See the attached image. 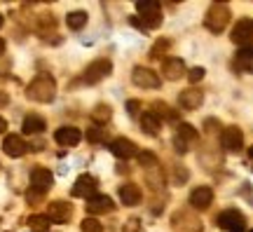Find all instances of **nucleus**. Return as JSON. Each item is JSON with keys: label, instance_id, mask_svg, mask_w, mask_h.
<instances>
[{"label": "nucleus", "instance_id": "obj_1", "mask_svg": "<svg viewBox=\"0 0 253 232\" xmlns=\"http://www.w3.org/2000/svg\"><path fill=\"white\" fill-rule=\"evenodd\" d=\"M26 96L38 103H49L56 96V82L52 75H38L36 80L26 87Z\"/></svg>", "mask_w": 253, "mask_h": 232}, {"label": "nucleus", "instance_id": "obj_2", "mask_svg": "<svg viewBox=\"0 0 253 232\" xmlns=\"http://www.w3.org/2000/svg\"><path fill=\"white\" fill-rule=\"evenodd\" d=\"M227 21H230V7H227L225 2H213L207 12V19H204V24L211 33H220V31H225Z\"/></svg>", "mask_w": 253, "mask_h": 232}, {"label": "nucleus", "instance_id": "obj_3", "mask_svg": "<svg viewBox=\"0 0 253 232\" xmlns=\"http://www.w3.org/2000/svg\"><path fill=\"white\" fill-rule=\"evenodd\" d=\"M110 71H113L110 59H96V61H91L89 66H87V71H84V75H82V80L87 82V85H96V82H101L103 78H108Z\"/></svg>", "mask_w": 253, "mask_h": 232}, {"label": "nucleus", "instance_id": "obj_4", "mask_svg": "<svg viewBox=\"0 0 253 232\" xmlns=\"http://www.w3.org/2000/svg\"><path fill=\"white\" fill-rule=\"evenodd\" d=\"M218 225H220V230L225 232H244L246 221L237 209H227V211H223L218 216Z\"/></svg>", "mask_w": 253, "mask_h": 232}, {"label": "nucleus", "instance_id": "obj_5", "mask_svg": "<svg viewBox=\"0 0 253 232\" xmlns=\"http://www.w3.org/2000/svg\"><path fill=\"white\" fill-rule=\"evenodd\" d=\"M52 183H54V176H52L49 169L36 167V169L31 171V190H33L36 195H45L47 190L52 187Z\"/></svg>", "mask_w": 253, "mask_h": 232}, {"label": "nucleus", "instance_id": "obj_6", "mask_svg": "<svg viewBox=\"0 0 253 232\" xmlns=\"http://www.w3.org/2000/svg\"><path fill=\"white\" fill-rule=\"evenodd\" d=\"M131 80H134L136 87H143V90H157V87L162 85L160 75H157L155 71H150V68H143V66L134 68V73H131Z\"/></svg>", "mask_w": 253, "mask_h": 232}, {"label": "nucleus", "instance_id": "obj_7", "mask_svg": "<svg viewBox=\"0 0 253 232\" xmlns=\"http://www.w3.org/2000/svg\"><path fill=\"white\" fill-rule=\"evenodd\" d=\"M220 145H223L227 152H239L242 145H244L242 129H239V127H225L223 134H220Z\"/></svg>", "mask_w": 253, "mask_h": 232}, {"label": "nucleus", "instance_id": "obj_8", "mask_svg": "<svg viewBox=\"0 0 253 232\" xmlns=\"http://www.w3.org/2000/svg\"><path fill=\"white\" fill-rule=\"evenodd\" d=\"M96 187H99V183H96V179L94 176H89V174H82L80 179L75 181V186H73V197H84V199H89V197L96 195Z\"/></svg>", "mask_w": 253, "mask_h": 232}, {"label": "nucleus", "instance_id": "obj_9", "mask_svg": "<svg viewBox=\"0 0 253 232\" xmlns=\"http://www.w3.org/2000/svg\"><path fill=\"white\" fill-rule=\"evenodd\" d=\"M110 152H113L115 157H120V160H131V157L138 155V148H136L134 141L120 136V139H115V141L110 143Z\"/></svg>", "mask_w": 253, "mask_h": 232}, {"label": "nucleus", "instance_id": "obj_10", "mask_svg": "<svg viewBox=\"0 0 253 232\" xmlns=\"http://www.w3.org/2000/svg\"><path fill=\"white\" fill-rule=\"evenodd\" d=\"M211 202H213V190L209 186H199L190 192V204H192V209H197V211L209 209Z\"/></svg>", "mask_w": 253, "mask_h": 232}, {"label": "nucleus", "instance_id": "obj_11", "mask_svg": "<svg viewBox=\"0 0 253 232\" xmlns=\"http://www.w3.org/2000/svg\"><path fill=\"white\" fill-rule=\"evenodd\" d=\"M253 40V21L251 19H242V21H237V26L232 28V43L237 45H251Z\"/></svg>", "mask_w": 253, "mask_h": 232}, {"label": "nucleus", "instance_id": "obj_12", "mask_svg": "<svg viewBox=\"0 0 253 232\" xmlns=\"http://www.w3.org/2000/svg\"><path fill=\"white\" fill-rule=\"evenodd\" d=\"M71 204L68 202H61V199H56V202H49L47 204V218L49 221H54V223H66L68 218H71Z\"/></svg>", "mask_w": 253, "mask_h": 232}, {"label": "nucleus", "instance_id": "obj_13", "mask_svg": "<svg viewBox=\"0 0 253 232\" xmlns=\"http://www.w3.org/2000/svg\"><path fill=\"white\" fill-rule=\"evenodd\" d=\"M113 209H115V204H113V199H110L108 195H94L87 199V211H89L91 216L110 214Z\"/></svg>", "mask_w": 253, "mask_h": 232}, {"label": "nucleus", "instance_id": "obj_14", "mask_svg": "<svg viewBox=\"0 0 253 232\" xmlns=\"http://www.w3.org/2000/svg\"><path fill=\"white\" fill-rule=\"evenodd\" d=\"M202 101H204V94L199 90H195V87L183 90L181 94H178V106H181L183 110H195V108L202 106Z\"/></svg>", "mask_w": 253, "mask_h": 232}, {"label": "nucleus", "instance_id": "obj_15", "mask_svg": "<svg viewBox=\"0 0 253 232\" xmlns=\"http://www.w3.org/2000/svg\"><path fill=\"white\" fill-rule=\"evenodd\" d=\"M26 141L21 139L19 134H9L5 136V141H2V150H5V155H9V157H21L24 152H26Z\"/></svg>", "mask_w": 253, "mask_h": 232}, {"label": "nucleus", "instance_id": "obj_16", "mask_svg": "<svg viewBox=\"0 0 253 232\" xmlns=\"http://www.w3.org/2000/svg\"><path fill=\"white\" fill-rule=\"evenodd\" d=\"M82 139L80 129H75V127H59L54 134V141L59 145H78Z\"/></svg>", "mask_w": 253, "mask_h": 232}, {"label": "nucleus", "instance_id": "obj_17", "mask_svg": "<svg viewBox=\"0 0 253 232\" xmlns=\"http://www.w3.org/2000/svg\"><path fill=\"white\" fill-rule=\"evenodd\" d=\"M120 199H122L125 206H136L141 202V187L136 186V183H125V186H120Z\"/></svg>", "mask_w": 253, "mask_h": 232}, {"label": "nucleus", "instance_id": "obj_18", "mask_svg": "<svg viewBox=\"0 0 253 232\" xmlns=\"http://www.w3.org/2000/svg\"><path fill=\"white\" fill-rule=\"evenodd\" d=\"M162 73L167 80H181V75H185V63H183V59H167L162 66Z\"/></svg>", "mask_w": 253, "mask_h": 232}, {"label": "nucleus", "instance_id": "obj_19", "mask_svg": "<svg viewBox=\"0 0 253 232\" xmlns=\"http://www.w3.org/2000/svg\"><path fill=\"white\" fill-rule=\"evenodd\" d=\"M160 127H162V122H160V117H157L155 110H145L143 115H141V129L148 136H155L160 132Z\"/></svg>", "mask_w": 253, "mask_h": 232}, {"label": "nucleus", "instance_id": "obj_20", "mask_svg": "<svg viewBox=\"0 0 253 232\" xmlns=\"http://www.w3.org/2000/svg\"><path fill=\"white\" fill-rule=\"evenodd\" d=\"M21 129H24V134H40V132H45V120L40 115H26Z\"/></svg>", "mask_w": 253, "mask_h": 232}, {"label": "nucleus", "instance_id": "obj_21", "mask_svg": "<svg viewBox=\"0 0 253 232\" xmlns=\"http://www.w3.org/2000/svg\"><path fill=\"white\" fill-rule=\"evenodd\" d=\"M136 9L143 17H155V14H160V2L157 0H141V2H136Z\"/></svg>", "mask_w": 253, "mask_h": 232}, {"label": "nucleus", "instance_id": "obj_22", "mask_svg": "<svg viewBox=\"0 0 253 232\" xmlns=\"http://www.w3.org/2000/svg\"><path fill=\"white\" fill-rule=\"evenodd\" d=\"M28 228L33 232H47L49 230V218H47V216H40V214H33L28 218Z\"/></svg>", "mask_w": 253, "mask_h": 232}, {"label": "nucleus", "instance_id": "obj_23", "mask_svg": "<svg viewBox=\"0 0 253 232\" xmlns=\"http://www.w3.org/2000/svg\"><path fill=\"white\" fill-rule=\"evenodd\" d=\"M66 24H68V28H73V31H80V28L87 24V12H71V14L66 17Z\"/></svg>", "mask_w": 253, "mask_h": 232}, {"label": "nucleus", "instance_id": "obj_24", "mask_svg": "<svg viewBox=\"0 0 253 232\" xmlns=\"http://www.w3.org/2000/svg\"><path fill=\"white\" fill-rule=\"evenodd\" d=\"M110 115H113V113H110V106H103V103H99V106L91 110V120L99 122V125H106L110 120Z\"/></svg>", "mask_w": 253, "mask_h": 232}, {"label": "nucleus", "instance_id": "obj_25", "mask_svg": "<svg viewBox=\"0 0 253 232\" xmlns=\"http://www.w3.org/2000/svg\"><path fill=\"white\" fill-rule=\"evenodd\" d=\"M138 162H141V167H145V169L160 167V162H157V157H155L153 152H138Z\"/></svg>", "mask_w": 253, "mask_h": 232}, {"label": "nucleus", "instance_id": "obj_26", "mask_svg": "<svg viewBox=\"0 0 253 232\" xmlns=\"http://www.w3.org/2000/svg\"><path fill=\"white\" fill-rule=\"evenodd\" d=\"M82 232H103V225L96 218H84L82 221Z\"/></svg>", "mask_w": 253, "mask_h": 232}, {"label": "nucleus", "instance_id": "obj_27", "mask_svg": "<svg viewBox=\"0 0 253 232\" xmlns=\"http://www.w3.org/2000/svg\"><path fill=\"white\" fill-rule=\"evenodd\" d=\"M195 136H197V132H195V127L192 125H185V122H183V125H178V139H195Z\"/></svg>", "mask_w": 253, "mask_h": 232}, {"label": "nucleus", "instance_id": "obj_28", "mask_svg": "<svg viewBox=\"0 0 253 232\" xmlns=\"http://www.w3.org/2000/svg\"><path fill=\"white\" fill-rule=\"evenodd\" d=\"M202 78H204V68H199V66H197V68H190V71H188V80L192 82V85H197Z\"/></svg>", "mask_w": 253, "mask_h": 232}, {"label": "nucleus", "instance_id": "obj_29", "mask_svg": "<svg viewBox=\"0 0 253 232\" xmlns=\"http://www.w3.org/2000/svg\"><path fill=\"white\" fill-rule=\"evenodd\" d=\"M125 232H143V228H141V223L136 218H131V221L125 223Z\"/></svg>", "mask_w": 253, "mask_h": 232}, {"label": "nucleus", "instance_id": "obj_30", "mask_svg": "<svg viewBox=\"0 0 253 232\" xmlns=\"http://www.w3.org/2000/svg\"><path fill=\"white\" fill-rule=\"evenodd\" d=\"M87 139H89V141H101V139H103V132H101V129H89V132H87Z\"/></svg>", "mask_w": 253, "mask_h": 232}, {"label": "nucleus", "instance_id": "obj_31", "mask_svg": "<svg viewBox=\"0 0 253 232\" xmlns=\"http://www.w3.org/2000/svg\"><path fill=\"white\" fill-rule=\"evenodd\" d=\"M126 108H129V113H131V115H136V113H138V101H129Z\"/></svg>", "mask_w": 253, "mask_h": 232}, {"label": "nucleus", "instance_id": "obj_32", "mask_svg": "<svg viewBox=\"0 0 253 232\" xmlns=\"http://www.w3.org/2000/svg\"><path fill=\"white\" fill-rule=\"evenodd\" d=\"M176 150L185 152V143H183V139H178V136H176Z\"/></svg>", "mask_w": 253, "mask_h": 232}, {"label": "nucleus", "instance_id": "obj_33", "mask_svg": "<svg viewBox=\"0 0 253 232\" xmlns=\"http://www.w3.org/2000/svg\"><path fill=\"white\" fill-rule=\"evenodd\" d=\"M5 129H7V122H5V117H0V134H2Z\"/></svg>", "mask_w": 253, "mask_h": 232}, {"label": "nucleus", "instance_id": "obj_34", "mask_svg": "<svg viewBox=\"0 0 253 232\" xmlns=\"http://www.w3.org/2000/svg\"><path fill=\"white\" fill-rule=\"evenodd\" d=\"M2 54H5V40L0 38V56H2Z\"/></svg>", "mask_w": 253, "mask_h": 232}, {"label": "nucleus", "instance_id": "obj_35", "mask_svg": "<svg viewBox=\"0 0 253 232\" xmlns=\"http://www.w3.org/2000/svg\"><path fill=\"white\" fill-rule=\"evenodd\" d=\"M249 155H251V157H253V145H251V148H249Z\"/></svg>", "mask_w": 253, "mask_h": 232}, {"label": "nucleus", "instance_id": "obj_36", "mask_svg": "<svg viewBox=\"0 0 253 232\" xmlns=\"http://www.w3.org/2000/svg\"><path fill=\"white\" fill-rule=\"evenodd\" d=\"M0 26H2V14H0Z\"/></svg>", "mask_w": 253, "mask_h": 232}, {"label": "nucleus", "instance_id": "obj_37", "mask_svg": "<svg viewBox=\"0 0 253 232\" xmlns=\"http://www.w3.org/2000/svg\"><path fill=\"white\" fill-rule=\"evenodd\" d=\"M251 232H253V230H251Z\"/></svg>", "mask_w": 253, "mask_h": 232}]
</instances>
